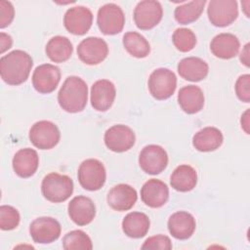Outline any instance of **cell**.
Segmentation results:
<instances>
[{
	"mask_svg": "<svg viewBox=\"0 0 250 250\" xmlns=\"http://www.w3.org/2000/svg\"><path fill=\"white\" fill-rule=\"evenodd\" d=\"M205 4V0H198L178 6L174 12L175 20L181 24H188L197 21L203 12Z\"/></svg>",
	"mask_w": 250,
	"mask_h": 250,
	"instance_id": "30",
	"label": "cell"
},
{
	"mask_svg": "<svg viewBox=\"0 0 250 250\" xmlns=\"http://www.w3.org/2000/svg\"><path fill=\"white\" fill-rule=\"evenodd\" d=\"M209 71V66L205 61L197 57H188L178 63V72L185 80L198 82L203 80Z\"/></svg>",
	"mask_w": 250,
	"mask_h": 250,
	"instance_id": "24",
	"label": "cell"
},
{
	"mask_svg": "<svg viewBox=\"0 0 250 250\" xmlns=\"http://www.w3.org/2000/svg\"><path fill=\"white\" fill-rule=\"evenodd\" d=\"M141 198L148 207H162L169 198V188L164 182L157 179H150L142 187Z\"/></svg>",
	"mask_w": 250,
	"mask_h": 250,
	"instance_id": "19",
	"label": "cell"
},
{
	"mask_svg": "<svg viewBox=\"0 0 250 250\" xmlns=\"http://www.w3.org/2000/svg\"><path fill=\"white\" fill-rule=\"evenodd\" d=\"M149 226V218L142 212H131L122 221V229L131 238L144 237L147 233Z\"/></svg>",
	"mask_w": 250,
	"mask_h": 250,
	"instance_id": "26",
	"label": "cell"
},
{
	"mask_svg": "<svg viewBox=\"0 0 250 250\" xmlns=\"http://www.w3.org/2000/svg\"><path fill=\"white\" fill-rule=\"evenodd\" d=\"M241 128L245 131L246 134H249V109H247L241 115Z\"/></svg>",
	"mask_w": 250,
	"mask_h": 250,
	"instance_id": "39",
	"label": "cell"
},
{
	"mask_svg": "<svg viewBox=\"0 0 250 250\" xmlns=\"http://www.w3.org/2000/svg\"><path fill=\"white\" fill-rule=\"evenodd\" d=\"M97 23L101 32L105 35H114L122 31L125 24V15L118 5L107 3L99 9Z\"/></svg>",
	"mask_w": 250,
	"mask_h": 250,
	"instance_id": "6",
	"label": "cell"
},
{
	"mask_svg": "<svg viewBox=\"0 0 250 250\" xmlns=\"http://www.w3.org/2000/svg\"><path fill=\"white\" fill-rule=\"evenodd\" d=\"M207 15L210 22L219 27L231 24L238 16L235 0H211L208 3Z\"/></svg>",
	"mask_w": 250,
	"mask_h": 250,
	"instance_id": "8",
	"label": "cell"
},
{
	"mask_svg": "<svg viewBox=\"0 0 250 250\" xmlns=\"http://www.w3.org/2000/svg\"><path fill=\"white\" fill-rule=\"evenodd\" d=\"M235 93L237 98L244 103L250 102V75H240L235 82Z\"/></svg>",
	"mask_w": 250,
	"mask_h": 250,
	"instance_id": "35",
	"label": "cell"
},
{
	"mask_svg": "<svg viewBox=\"0 0 250 250\" xmlns=\"http://www.w3.org/2000/svg\"><path fill=\"white\" fill-rule=\"evenodd\" d=\"M61 139L58 126L48 120H41L34 123L29 130L31 144L39 149H51L55 147Z\"/></svg>",
	"mask_w": 250,
	"mask_h": 250,
	"instance_id": "7",
	"label": "cell"
},
{
	"mask_svg": "<svg viewBox=\"0 0 250 250\" xmlns=\"http://www.w3.org/2000/svg\"><path fill=\"white\" fill-rule=\"evenodd\" d=\"M171 187L181 192H187L193 189L197 184V173L189 165L183 164L178 166L170 178Z\"/></svg>",
	"mask_w": 250,
	"mask_h": 250,
	"instance_id": "27",
	"label": "cell"
},
{
	"mask_svg": "<svg viewBox=\"0 0 250 250\" xmlns=\"http://www.w3.org/2000/svg\"><path fill=\"white\" fill-rule=\"evenodd\" d=\"M41 191L43 196L50 202H63L73 192V182L66 175L53 172L46 175L42 180Z\"/></svg>",
	"mask_w": 250,
	"mask_h": 250,
	"instance_id": "3",
	"label": "cell"
},
{
	"mask_svg": "<svg viewBox=\"0 0 250 250\" xmlns=\"http://www.w3.org/2000/svg\"><path fill=\"white\" fill-rule=\"evenodd\" d=\"M93 23L91 10L84 6L69 8L63 16V25L66 30L74 35H84Z\"/></svg>",
	"mask_w": 250,
	"mask_h": 250,
	"instance_id": "14",
	"label": "cell"
},
{
	"mask_svg": "<svg viewBox=\"0 0 250 250\" xmlns=\"http://www.w3.org/2000/svg\"><path fill=\"white\" fill-rule=\"evenodd\" d=\"M168 164L166 150L158 145L146 146L139 155V165L144 172L157 175L165 170Z\"/></svg>",
	"mask_w": 250,
	"mask_h": 250,
	"instance_id": "10",
	"label": "cell"
},
{
	"mask_svg": "<svg viewBox=\"0 0 250 250\" xmlns=\"http://www.w3.org/2000/svg\"><path fill=\"white\" fill-rule=\"evenodd\" d=\"M142 249L170 250L172 249V242L168 236L163 234H158V235L148 237L142 245Z\"/></svg>",
	"mask_w": 250,
	"mask_h": 250,
	"instance_id": "34",
	"label": "cell"
},
{
	"mask_svg": "<svg viewBox=\"0 0 250 250\" xmlns=\"http://www.w3.org/2000/svg\"><path fill=\"white\" fill-rule=\"evenodd\" d=\"M195 227L194 217L186 211H178L172 214L168 220L169 232L173 237L180 240L189 238L193 234Z\"/></svg>",
	"mask_w": 250,
	"mask_h": 250,
	"instance_id": "20",
	"label": "cell"
},
{
	"mask_svg": "<svg viewBox=\"0 0 250 250\" xmlns=\"http://www.w3.org/2000/svg\"><path fill=\"white\" fill-rule=\"evenodd\" d=\"M172 41L177 50L183 53L191 51L196 45V36L191 29L188 28H177L173 35Z\"/></svg>",
	"mask_w": 250,
	"mask_h": 250,
	"instance_id": "32",
	"label": "cell"
},
{
	"mask_svg": "<svg viewBox=\"0 0 250 250\" xmlns=\"http://www.w3.org/2000/svg\"><path fill=\"white\" fill-rule=\"evenodd\" d=\"M77 55L80 61L89 65L101 63L108 55L106 42L100 37H87L77 47Z\"/></svg>",
	"mask_w": 250,
	"mask_h": 250,
	"instance_id": "11",
	"label": "cell"
},
{
	"mask_svg": "<svg viewBox=\"0 0 250 250\" xmlns=\"http://www.w3.org/2000/svg\"><path fill=\"white\" fill-rule=\"evenodd\" d=\"M116 90L114 84L107 79H100L91 87V104L98 111H106L114 102Z\"/></svg>",
	"mask_w": 250,
	"mask_h": 250,
	"instance_id": "17",
	"label": "cell"
},
{
	"mask_svg": "<svg viewBox=\"0 0 250 250\" xmlns=\"http://www.w3.org/2000/svg\"><path fill=\"white\" fill-rule=\"evenodd\" d=\"M178 103L186 113L194 114L203 108L204 94L200 87L188 85L180 89L178 93Z\"/></svg>",
	"mask_w": 250,
	"mask_h": 250,
	"instance_id": "23",
	"label": "cell"
},
{
	"mask_svg": "<svg viewBox=\"0 0 250 250\" xmlns=\"http://www.w3.org/2000/svg\"><path fill=\"white\" fill-rule=\"evenodd\" d=\"M240 61L245 66H249V43H247L240 53Z\"/></svg>",
	"mask_w": 250,
	"mask_h": 250,
	"instance_id": "38",
	"label": "cell"
},
{
	"mask_svg": "<svg viewBox=\"0 0 250 250\" xmlns=\"http://www.w3.org/2000/svg\"><path fill=\"white\" fill-rule=\"evenodd\" d=\"M13 44V39L9 34H6L5 32L0 33V53L3 54L5 51L10 49Z\"/></svg>",
	"mask_w": 250,
	"mask_h": 250,
	"instance_id": "37",
	"label": "cell"
},
{
	"mask_svg": "<svg viewBox=\"0 0 250 250\" xmlns=\"http://www.w3.org/2000/svg\"><path fill=\"white\" fill-rule=\"evenodd\" d=\"M62 248L65 250L84 249L91 250L93 248L92 240L89 235L80 229H74L67 232L62 238Z\"/></svg>",
	"mask_w": 250,
	"mask_h": 250,
	"instance_id": "31",
	"label": "cell"
},
{
	"mask_svg": "<svg viewBox=\"0 0 250 250\" xmlns=\"http://www.w3.org/2000/svg\"><path fill=\"white\" fill-rule=\"evenodd\" d=\"M60 223L52 217H39L31 222L29 234L34 242L49 244L57 240L61 235Z\"/></svg>",
	"mask_w": 250,
	"mask_h": 250,
	"instance_id": "12",
	"label": "cell"
},
{
	"mask_svg": "<svg viewBox=\"0 0 250 250\" xmlns=\"http://www.w3.org/2000/svg\"><path fill=\"white\" fill-rule=\"evenodd\" d=\"M162 16L163 9L158 1L144 0L135 7L133 18L138 28L148 30L159 23Z\"/></svg>",
	"mask_w": 250,
	"mask_h": 250,
	"instance_id": "9",
	"label": "cell"
},
{
	"mask_svg": "<svg viewBox=\"0 0 250 250\" xmlns=\"http://www.w3.org/2000/svg\"><path fill=\"white\" fill-rule=\"evenodd\" d=\"M15 9L11 2L0 1V27L4 28L8 26L14 20Z\"/></svg>",
	"mask_w": 250,
	"mask_h": 250,
	"instance_id": "36",
	"label": "cell"
},
{
	"mask_svg": "<svg viewBox=\"0 0 250 250\" xmlns=\"http://www.w3.org/2000/svg\"><path fill=\"white\" fill-rule=\"evenodd\" d=\"M60 106L70 113L82 111L88 102V86L78 76H68L62 83L59 93Z\"/></svg>",
	"mask_w": 250,
	"mask_h": 250,
	"instance_id": "2",
	"label": "cell"
},
{
	"mask_svg": "<svg viewBox=\"0 0 250 250\" xmlns=\"http://www.w3.org/2000/svg\"><path fill=\"white\" fill-rule=\"evenodd\" d=\"M61 81V70L51 63L38 65L32 74V85L40 94H49L55 91Z\"/></svg>",
	"mask_w": 250,
	"mask_h": 250,
	"instance_id": "15",
	"label": "cell"
},
{
	"mask_svg": "<svg viewBox=\"0 0 250 250\" xmlns=\"http://www.w3.org/2000/svg\"><path fill=\"white\" fill-rule=\"evenodd\" d=\"M138 194L136 189L127 184H119L111 188L106 196L107 204L115 211L130 210L136 203Z\"/></svg>",
	"mask_w": 250,
	"mask_h": 250,
	"instance_id": "18",
	"label": "cell"
},
{
	"mask_svg": "<svg viewBox=\"0 0 250 250\" xmlns=\"http://www.w3.org/2000/svg\"><path fill=\"white\" fill-rule=\"evenodd\" d=\"M147 86L150 95L154 99L158 101L167 100L175 93L177 77L172 70L160 67L151 72Z\"/></svg>",
	"mask_w": 250,
	"mask_h": 250,
	"instance_id": "5",
	"label": "cell"
},
{
	"mask_svg": "<svg viewBox=\"0 0 250 250\" xmlns=\"http://www.w3.org/2000/svg\"><path fill=\"white\" fill-rule=\"evenodd\" d=\"M73 51L72 43L67 37L54 36L52 37L45 48L47 57L54 62H63L67 61Z\"/></svg>",
	"mask_w": 250,
	"mask_h": 250,
	"instance_id": "28",
	"label": "cell"
},
{
	"mask_svg": "<svg viewBox=\"0 0 250 250\" xmlns=\"http://www.w3.org/2000/svg\"><path fill=\"white\" fill-rule=\"evenodd\" d=\"M123 46L132 57L138 59L147 57L150 52L148 41L136 31H129L123 35Z\"/></svg>",
	"mask_w": 250,
	"mask_h": 250,
	"instance_id": "29",
	"label": "cell"
},
{
	"mask_svg": "<svg viewBox=\"0 0 250 250\" xmlns=\"http://www.w3.org/2000/svg\"><path fill=\"white\" fill-rule=\"evenodd\" d=\"M21 216L19 211L10 205L0 207V228L2 230H12L20 224Z\"/></svg>",
	"mask_w": 250,
	"mask_h": 250,
	"instance_id": "33",
	"label": "cell"
},
{
	"mask_svg": "<svg viewBox=\"0 0 250 250\" xmlns=\"http://www.w3.org/2000/svg\"><path fill=\"white\" fill-rule=\"evenodd\" d=\"M33 65L30 55L22 50H14L0 59V74L8 85H21L29 76Z\"/></svg>",
	"mask_w": 250,
	"mask_h": 250,
	"instance_id": "1",
	"label": "cell"
},
{
	"mask_svg": "<svg viewBox=\"0 0 250 250\" xmlns=\"http://www.w3.org/2000/svg\"><path fill=\"white\" fill-rule=\"evenodd\" d=\"M240 42L238 38L231 33H220L216 35L210 43L212 54L223 60L234 58L238 54Z\"/></svg>",
	"mask_w": 250,
	"mask_h": 250,
	"instance_id": "22",
	"label": "cell"
},
{
	"mask_svg": "<svg viewBox=\"0 0 250 250\" xmlns=\"http://www.w3.org/2000/svg\"><path fill=\"white\" fill-rule=\"evenodd\" d=\"M224 141L222 132L216 127H205L199 130L192 138V145L202 152L214 151L219 148Z\"/></svg>",
	"mask_w": 250,
	"mask_h": 250,
	"instance_id": "25",
	"label": "cell"
},
{
	"mask_svg": "<svg viewBox=\"0 0 250 250\" xmlns=\"http://www.w3.org/2000/svg\"><path fill=\"white\" fill-rule=\"evenodd\" d=\"M39 165V156L35 149L25 147L18 150L13 157V169L21 178L33 176Z\"/></svg>",
	"mask_w": 250,
	"mask_h": 250,
	"instance_id": "21",
	"label": "cell"
},
{
	"mask_svg": "<svg viewBox=\"0 0 250 250\" xmlns=\"http://www.w3.org/2000/svg\"><path fill=\"white\" fill-rule=\"evenodd\" d=\"M68 216L77 226L90 224L96 216V206L90 197L78 195L73 197L67 206Z\"/></svg>",
	"mask_w": 250,
	"mask_h": 250,
	"instance_id": "16",
	"label": "cell"
},
{
	"mask_svg": "<svg viewBox=\"0 0 250 250\" xmlns=\"http://www.w3.org/2000/svg\"><path fill=\"white\" fill-rule=\"evenodd\" d=\"M77 177L80 186L84 189L90 191L99 190L105 183V168L100 160L89 158L80 164Z\"/></svg>",
	"mask_w": 250,
	"mask_h": 250,
	"instance_id": "4",
	"label": "cell"
},
{
	"mask_svg": "<svg viewBox=\"0 0 250 250\" xmlns=\"http://www.w3.org/2000/svg\"><path fill=\"white\" fill-rule=\"evenodd\" d=\"M104 144L106 147L114 152H124L129 150L136 141L134 131L123 124L113 125L104 133Z\"/></svg>",
	"mask_w": 250,
	"mask_h": 250,
	"instance_id": "13",
	"label": "cell"
}]
</instances>
